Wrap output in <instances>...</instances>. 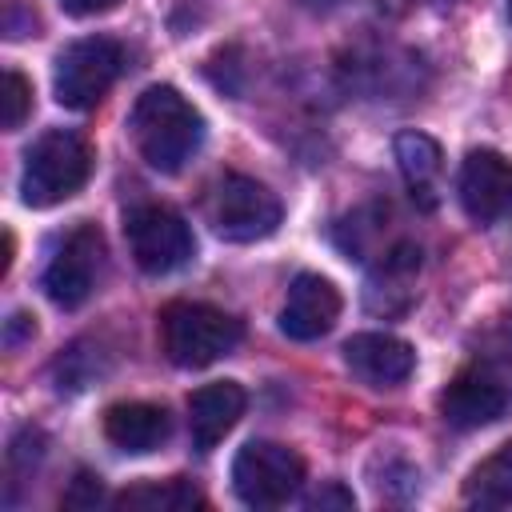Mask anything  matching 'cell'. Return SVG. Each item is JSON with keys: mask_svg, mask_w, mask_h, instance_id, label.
<instances>
[{"mask_svg": "<svg viewBox=\"0 0 512 512\" xmlns=\"http://www.w3.org/2000/svg\"><path fill=\"white\" fill-rule=\"evenodd\" d=\"M128 132L156 172H180L204 140V120L172 84H152L136 96Z\"/></svg>", "mask_w": 512, "mask_h": 512, "instance_id": "obj_1", "label": "cell"}, {"mask_svg": "<svg viewBox=\"0 0 512 512\" xmlns=\"http://www.w3.org/2000/svg\"><path fill=\"white\" fill-rule=\"evenodd\" d=\"M240 344V320L200 300H172L160 312V348L180 368H208Z\"/></svg>", "mask_w": 512, "mask_h": 512, "instance_id": "obj_2", "label": "cell"}, {"mask_svg": "<svg viewBox=\"0 0 512 512\" xmlns=\"http://www.w3.org/2000/svg\"><path fill=\"white\" fill-rule=\"evenodd\" d=\"M92 172V148L84 136L68 128L44 132L28 156H24V176H20V196L32 208H52L68 196H76L88 184Z\"/></svg>", "mask_w": 512, "mask_h": 512, "instance_id": "obj_3", "label": "cell"}, {"mask_svg": "<svg viewBox=\"0 0 512 512\" xmlns=\"http://www.w3.org/2000/svg\"><path fill=\"white\" fill-rule=\"evenodd\" d=\"M124 68V48L108 36H84L76 44H68L56 56V72H52V88L56 100L64 108H92L108 96V88L116 84Z\"/></svg>", "mask_w": 512, "mask_h": 512, "instance_id": "obj_4", "label": "cell"}, {"mask_svg": "<svg viewBox=\"0 0 512 512\" xmlns=\"http://www.w3.org/2000/svg\"><path fill=\"white\" fill-rule=\"evenodd\" d=\"M208 220H212L216 236H224L232 244H252L280 228V200L252 176L228 172L216 180V188L208 196Z\"/></svg>", "mask_w": 512, "mask_h": 512, "instance_id": "obj_5", "label": "cell"}, {"mask_svg": "<svg viewBox=\"0 0 512 512\" xmlns=\"http://www.w3.org/2000/svg\"><path fill=\"white\" fill-rule=\"evenodd\" d=\"M304 480V460L276 444V440H252L232 460V488L248 508H276L284 504Z\"/></svg>", "mask_w": 512, "mask_h": 512, "instance_id": "obj_6", "label": "cell"}, {"mask_svg": "<svg viewBox=\"0 0 512 512\" xmlns=\"http://www.w3.org/2000/svg\"><path fill=\"white\" fill-rule=\"evenodd\" d=\"M124 236H128V248H132V260L152 272V276H164L180 264L192 260V228L184 224L180 212L164 208V204H140L128 212L124 220Z\"/></svg>", "mask_w": 512, "mask_h": 512, "instance_id": "obj_7", "label": "cell"}, {"mask_svg": "<svg viewBox=\"0 0 512 512\" xmlns=\"http://www.w3.org/2000/svg\"><path fill=\"white\" fill-rule=\"evenodd\" d=\"M100 264H104V236L96 224H80L64 236L60 252L48 260L44 268V292L52 304L60 308H80L92 288H96V276H100Z\"/></svg>", "mask_w": 512, "mask_h": 512, "instance_id": "obj_8", "label": "cell"}, {"mask_svg": "<svg viewBox=\"0 0 512 512\" xmlns=\"http://www.w3.org/2000/svg\"><path fill=\"white\" fill-rule=\"evenodd\" d=\"M340 320V292L332 280L316 272H300L288 284L284 308H280V332L288 340H320Z\"/></svg>", "mask_w": 512, "mask_h": 512, "instance_id": "obj_9", "label": "cell"}, {"mask_svg": "<svg viewBox=\"0 0 512 512\" xmlns=\"http://www.w3.org/2000/svg\"><path fill=\"white\" fill-rule=\"evenodd\" d=\"M460 204L476 224L496 220L508 204H512V160H504L492 148H476L464 156L460 168Z\"/></svg>", "mask_w": 512, "mask_h": 512, "instance_id": "obj_10", "label": "cell"}, {"mask_svg": "<svg viewBox=\"0 0 512 512\" xmlns=\"http://www.w3.org/2000/svg\"><path fill=\"white\" fill-rule=\"evenodd\" d=\"M344 364L372 388H392L404 384L416 368V352L388 332H356L344 344Z\"/></svg>", "mask_w": 512, "mask_h": 512, "instance_id": "obj_11", "label": "cell"}, {"mask_svg": "<svg viewBox=\"0 0 512 512\" xmlns=\"http://www.w3.org/2000/svg\"><path fill=\"white\" fill-rule=\"evenodd\" d=\"M508 412V392L500 380L484 376V372H464L456 376L444 396H440V416L444 424L468 432V428H484L492 420H500Z\"/></svg>", "mask_w": 512, "mask_h": 512, "instance_id": "obj_12", "label": "cell"}, {"mask_svg": "<svg viewBox=\"0 0 512 512\" xmlns=\"http://www.w3.org/2000/svg\"><path fill=\"white\" fill-rule=\"evenodd\" d=\"M244 388L232 384V380H216V384H204L192 392L188 400V428H192V444L200 452L216 448L232 428L236 420L244 416Z\"/></svg>", "mask_w": 512, "mask_h": 512, "instance_id": "obj_13", "label": "cell"}, {"mask_svg": "<svg viewBox=\"0 0 512 512\" xmlns=\"http://www.w3.org/2000/svg\"><path fill=\"white\" fill-rule=\"evenodd\" d=\"M420 272V248L416 244H396L380 268L368 276V288H364V304L376 312V316H400L408 304H412V280Z\"/></svg>", "mask_w": 512, "mask_h": 512, "instance_id": "obj_14", "label": "cell"}, {"mask_svg": "<svg viewBox=\"0 0 512 512\" xmlns=\"http://www.w3.org/2000/svg\"><path fill=\"white\" fill-rule=\"evenodd\" d=\"M104 436L120 452H152L168 440V412L144 400H124L104 412Z\"/></svg>", "mask_w": 512, "mask_h": 512, "instance_id": "obj_15", "label": "cell"}, {"mask_svg": "<svg viewBox=\"0 0 512 512\" xmlns=\"http://www.w3.org/2000/svg\"><path fill=\"white\" fill-rule=\"evenodd\" d=\"M464 500L476 508H508L512 504V444L492 452L484 464L472 468L464 484Z\"/></svg>", "mask_w": 512, "mask_h": 512, "instance_id": "obj_16", "label": "cell"}, {"mask_svg": "<svg viewBox=\"0 0 512 512\" xmlns=\"http://www.w3.org/2000/svg\"><path fill=\"white\" fill-rule=\"evenodd\" d=\"M200 492L188 480H164V484H140L116 496V508H136V512H188L200 508Z\"/></svg>", "mask_w": 512, "mask_h": 512, "instance_id": "obj_17", "label": "cell"}, {"mask_svg": "<svg viewBox=\"0 0 512 512\" xmlns=\"http://www.w3.org/2000/svg\"><path fill=\"white\" fill-rule=\"evenodd\" d=\"M396 164L412 188H424L440 172V144L428 132H400L396 136Z\"/></svg>", "mask_w": 512, "mask_h": 512, "instance_id": "obj_18", "label": "cell"}, {"mask_svg": "<svg viewBox=\"0 0 512 512\" xmlns=\"http://www.w3.org/2000/svg\"><path fill=\"white\" fill-rule=\"evenodd\" d=\"M28 112H32V84L20 72H4V84H0V124L4 128H20Z\"/></svg>", "mask_w": 512, "mask_h": 512, "instance_id": "obj_19", "label": "cell"}, {"mask_svg": "<svg viewBox=\"0 0 512 512\" xmlns=\"http://www.w3.org/2000/svg\"><path fill=\"white\" fill-rule=\"evenodd\" d=\"M100 500H104V488H100V476L92 472H80L72 488L64 492V508H96Z\"/></svg>", "mask_w": 512, "mask_h": 512, "instance_id": "obj_20", "label": "cell"}, {"mask_svg": "<svg viewBox=\"0 0 512 512\" xmlns=\"http://www.w3.org/2000/svg\"><path fill=\"white\" fill-rule=\"evenodd\" d=\"M356 500H352V492L340 484V480H328V484H320L312 496H308V508H352Z\"/></svg>", "mask_w": 512, "mask_h": 512, "instance_id": "obj_21", "label": "cell"}, {"mask_svg": "<svg viewBox=\"0 0 512 512\" xmlns=\"http://www.w3.org/2000/svg\"><path fill=\"white\" fill-rule=\"evenodd\" d=\"M120 0H60V8L68 12V16H96V12H108V8H116Z\"/></svg>", "mask_w": 512, "mask_h": 512, "instance_id": "obj_22", "label": "cell"}, {"mask_svg": "<svg viewBox=\"0 0 512 512\" xmlns=\"http://www.w3.org/2000/svg\"><path fill=\"white\" fill-rule=\"evenodd\" d=\"M32 332H36L32 316H12L8 320V344H20V336H32Z\"/></svg>", "mask_w": 512, "mask_h": 512, "instance_id": "obj_23", "label": "cell"}, {"mask_svg": "<svg viewBox=\"0 0 512 512\" xmlns=\"http://www.w3.org/2000/svg\"><path fill=\"white\" fill-rule=\"evenodd\" d=\"M508 12H512V0H508Z\"/></svg>", "mask_w": 512, "mask_h": 512, "instance_id": "obj_24", "label": "cell"}]
</instances>
